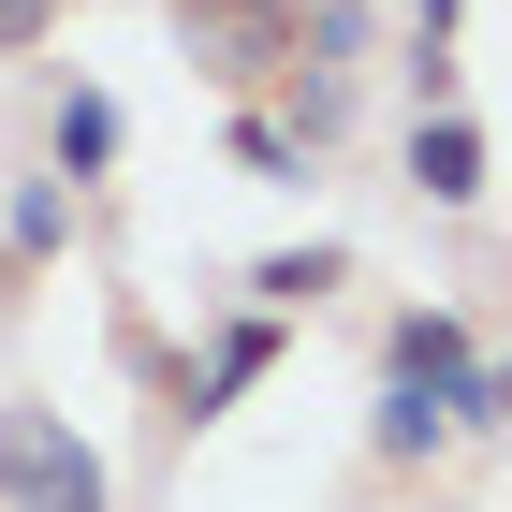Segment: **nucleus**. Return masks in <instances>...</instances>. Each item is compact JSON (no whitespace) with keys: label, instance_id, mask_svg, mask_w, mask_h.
<instances>
[{"label":"nucleus","instance_id":"obj_1","mask_svg":"<svg viewBox=\"0 0 512 512\" xmlns=\"http://www.w3.org/2000/svg\"><path fill=\"white\" fill-rule=\"evenodd\" d=\"M0 498L15 512H118V483L74 439V410H0Z\"/></svg>","mask_w":512,"mask_h":512},{"label":"nucleus","instance_id":"obj_2","mask_svg":"<svg viewBox=\"0 0 512 512\" xmlns=\"http://www.w3.org/2000/svg\"><path fill=\"white\" fill-rule=\"evenodd\" d=\"M293 15H308V0H176V30L205 44V74H220V88H293V74H308Z\"/></svg>","mask_w":512,"mask_h":512},{"label":"nucleus","instance_id":"obj_3","mask_svg":"<svg viewBox=\"0 0 512 512\" xmlns=\"http://www.w3.org/2000/svg\"><path fill=\"white\" fill-rule=\"evenodd\" d=\"M381 381H410V395H439L454 410V439L483 425V337H469V308H395V337H381Z\"/></svg>","mask_w":512,"mask_h":512},{"label":"nucleus","instance_id":"obj_4","mask_svg":"<svg viewBox=\"0 0 512 512\" xmlns=\"http://www.w3.org/2000/svg\"><path fill=\"white\" fill-rule=\"evenodd\" d=\"M395 161H410V191H425L439 220H469V205H483V176H498V147H483V118H469V103H454V118H410V147H395Z\"/></svg>","mask_w":512,"mask_h":512},{"label":"nucleus","instance_id":"obj_5","mask_svg":"<svg viewBox=\"0 0 512 512\" xmlns=\"http://www.w3.org/2000/svg\"><path fill=\"white\" fill-rule=\"evenodd\" d=\"M264 366H278V322H264V308H235L220 337H205V366L176 381V425H220V410H235V395L264 381Z\"/></svg>","mask_w":512,"mask_h":512},{"label":"nucleus","instance_id":"obj_6","mask_svg":"<svg viewBox=\"0 0 512 512\" xmlns=\"http://www.w3.org/2000/svg\"><path fill=\"white\" fill-rule=\"evenodd\" d=\"M59 249H74V176H15V191H0V264L30 278V264H59Z\"/></svg>","mask_w":512,"mask_h":512},{"label":"nucleus","instance_id":"obj_7","mask_svg":"<svg viewBox=\"0 0 512 512\" xmlns=\"http://www.w3.org/2000/svg\"><path fill=\"white\" fill-rule=\"evenodd\" d=\"M366 454H381V469H439V454H454V410H439V395H410V381H381Z\"/></svg>","mask_w":512,"mask_h":512},{"label":"nucleus","instance_id":"obj_8","mask_svg":"<svg viewBox=\"0 0 512 512\" xmlns=\"http://www.w3.org/2000/svg\"><path fill=\"white\" fill-rule=\"evenodd\" d=\"M103 161H118V103H103V88H59V118H44V176H103Z\"/></svg>","mask_w":512,"mask_h":512},{"label":"nucleus","instance_id":"obj_9","mask_svg":"<svg viewBox=\"0 0 512 512\" xmlns=\"http://www.w3.org/2000/svg\"><path fill=\"white\" fill-rule=\"evenodd\" d=\"M293 44H308V74H366V59H381V0H308Z\"/></svg>","mask_w":512,"mask_h":512},{"label":"nucleus","instance_id":"obj_10","mask_svg":"<svg viewBox=\"0 0 512 512\" xmlns=\"http://www.w3.org/2000/svg\"><path fill=\"white\" fill-rule=\"evenodd\" d=\"M352 118H366V74H293V88H278V132H293V147H308V161L337 147V132H352Z\"/></svg>","mask_w":512,"mask_h":512},{"label":"nucleus","instance_id":"obj_11","mask_svg":"<svg viewBox=\"0 0 512 512\" xmlns=\"http://www.w3.org/2000/svg\"><path fill=\"white\" fill-rule=\"evenodd\" d=\"M337 278H352V249L308 235V249H264V264H249V293H264V322H278V308H308V293H337Z\"/></svg>","mask_w":512,"mask_h":512},{"label":"nucleus","instance_id":"obj_12","mask_svg":"<svg viewBox=\"0 0 512 512\" xmlns=\"http://www.w3.org/2000/svg\"><path fill=\"white\" fill-rule=\"evenodd\" d=\"M220 147H235L249 176H264V191H308V147L278 132V103H235V132H220Z\"/></svg>","mask_w":512,"mask_h":512},{"label":"nucleus","instance_id":"obj_13","mask_svg":"<svg viewBox=\"0 0 512 512\" xmlns=\"http://www.w3.org/2000/svg\"><path fill=\"white\" fill-rule=\"evenodd\" d=\"M44 30H59V0H0V59H30Z\"/></svg>","mask_w":512,"mask_h":512},{"label":"nucleus","instance_id":"obj_14","mask_svg":"<svg viewBox=\"0 0 512 512\" xmlns=\"http://www.w3.org/2000/svg\"><path fill=\"white\" fill-rule=\"evenodd\" d=\"M469 439H512V352L483 366V425H469Z\"/></svg>","mask_w":512,"mask_h":512}]
</instances>
